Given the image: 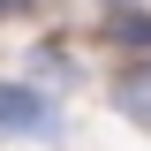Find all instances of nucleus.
Instances as JSON below:
<instances>
[{
    "label": "nucleus",
    "instance_id": "f257e3e1",
    "mask_svg": "<svg viewBox=\"0 0 151 151\" xmlns=\"http://www.w3.org/2000/svg\"><path fill=\"white\" fill-rule=\"evenodd\" d=\"M0 136H60V106L38 83H0Z\"/></svg>",
    "mask_w": 151,
    "mask_h": 151
},
{
    "label": "nucleus",
    "instance_id": "f03ea898",
    "mask_svg": "<svg viewBox=\"0 0 151 151\" xmlns=\"http://www.w3.org/2000/svg\"><path fill=\"white\" fill-rule=\"evenodd\" d=\"M113 106L129 113L136 129H151V53H144V60H129V68L113 76Z\"/></svg>",
    "mask_w": 151,
    "mask_h": 151
},
{
    "label": "nucleus",
    "instance_id": "7ed1b4c3",
    "mask_svg": "<svg viewBox=\"0 0 151 151\" xmlns=\"http://www.w3.org/2000/svg\"><path fill=\"white\" fill-rule=\"evenodd\" d=\"M0 8H30V0H0Z\"/></svg>",
    "mask_w": 151,
    "mask_h": 151
}]
</instances>
